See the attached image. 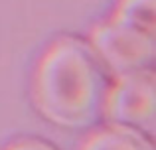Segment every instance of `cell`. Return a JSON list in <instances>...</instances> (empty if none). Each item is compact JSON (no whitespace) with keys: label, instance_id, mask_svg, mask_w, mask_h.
Here are the masks:
<instances>
[{"label":"cell","instance_id":"6da1fadb","mask_svg":"<svg viewBox=\"0 0 156 150\" xmlns=\"http://www.w3.org/2000/svg\"><path fill=\"white\" fill-rule=\"evenodd\" d=\"M111 73L85 40L61 36L42 54L32 79L34 107L48 123L67 131L103 120Z\"/></svg>","mask_w":156,"mask_h":150},{"label":"cell","instance_id":"7a4b0ae2","mask_svg":"<svg viewBox=\"0 0 156 150\" xmlns=\"http://www.w3.org/2000/svg\"><path fill=\"white\" fill-rule=\"evenodd\" d=\"M107 124L133 128L152 138L156 132V73L154 67L111 79L103 105Z\"/></svg>","mask_w":156,"mask_h":150},{"label":"cell","instance_id":"3957f363","mask_svg":"<svg viewBox=\"0 0 156 150\" xmlns=\"http://www.w3.org/2000/svg\"><path fill=\"white\" fill-rule=\"evenodd\" d=\"M89 44L111 77L150 69L156 61V36L109 18L91 30Z\"/></svg>","mask_w":156,"mask_h":150},{"label":"cell","instance_id":"277c9868","mask_svg":"<svg viewBox=\"0 0 156 150\" xmlns=\"http://www.w3.org/2000/svg\"><path fill=\"white\" fill-rule=\"evenodd\" d=\"M79 150H154V142L138 131L107 124L87 134Z\"/></svg>","mask_w":156,"mask_h":150},{"label":"cell","instance_id":"5b68a950","mask_svg":"<svg viewBox=\"0 0 156 150\" xmlns=\"http://www.w3.org/2000/svg\"><path fill=\"white\" fill-rule=\"evenodd\" d=\"M111 18L156 36V0H119Z\"/></svg>","mask_w":156,"mask_h":150},{"label":"cell","instance_id":"8992f818","mask_svg":"<svg viewBox=\"0 0 156 150\" xmlns=\"http://www.w3.org/2000/svg\"><path fill=\"white\" fill-rule=\"evenodd\" d=\"M4 150H57V148L40 138H22V140H16V142L8 144Z\"/></svg>","mask_w":156,"mask_h":150}]
</instances>
